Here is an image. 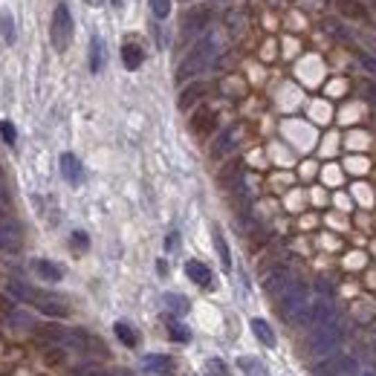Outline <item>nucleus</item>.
Instances as JSON below:
<instances>
[{
	"mask_svg": "<svg viewBox=\"0 0 376 376\" xmlns=\"http://www.w3.org/2000/svg\"><path fill=\"white\" fill-rule=\"evenodd\" d=\"M206 96H208V84H206V81H191V84H186L183 93H179L177 105H179V110H191L194 105H200Z\"/></svg>",
	"mask_w": 376,
	"mask_h": 376,
	"instance_id": "12",
	"label": "nucleus"
},
{
	"mask_svg": "<svg viewBox=\"0 0 376 376\" xmlns=\"http://www.w3.org/2000/svg\"><path fill=\"white\" fill-rule=\"evenodd\" d=\"M58 165H61V177L67 179V183H70L73 188L84 183V168H81V162H78V156H75V154H61Z\"/></svg>",
	"mask_w": 376,
	"mask_h": 376,
	"instance_id": "13",
	"label": "nucleus"
},
{
	"mask_svg": "<svg viewBox=\"0 0 376 376\" xmlns=\"http://www.w3.org/2000/svg\"><path fill=\"white\" fill-rule=\"evenodd\" d=\"M217 110H211V107H200V110H194V116H191V130L197 136H208V134H215L217 130Z\"/></svg>",
	"mask_w": 376,
	"mask_h": 376,
	"instance_id": "11",
	"label": "nucleus"
},
{
	"mask_svg": "<svg viewBox=\"0 0 376 376\" xmlns=\"http://www.w3.org/2000/svg\"><path fill=\"white\" fill-rule=\"evenodd\" d=\"M105 61H107V55H105V41H102L99 35H93V38H90V73L99 75V73L105 70Z\"/></svg>",
	"mask_w": 376,
	"mask_h": 376,
	"instance_id": "18",
	"label": "nucleus"
},
{
	"mask_svg": "<svg viewBox=\"0 0 376 376\" xmlns=\"http://www.w3.org/2000/svg\"><path fill=\"white\" fill-rule=\"evenodd\" d=\"M9 203H12V194H9V186H6L3 174H0V206H9Z\"/></svg>",
	"mask_w": 376,
	"mask_h": 376,
	"instance_id": "36",
	"label": "nucleus"
},
{
	"mask_svg": "<svg viewBox=\"0 0 376 376\" xmlns=\"http://www.w3.org/2000/svg\"><path fill=\"white\" fill-rule=\"evenodd\" d=\"M206 368H208L211 376H229V368L223 365V359H208Z\"/></svg>",
	"mask_w": 376,
	"mask_h": 376,
	"instance_id": "33",
	"label": "nucleus"
},
{
	"mask_svg": "<svg viewBox=\"0 0 376 376\" xmlns=\"http://www.w3.org/2000/svg\"><path fill=\"white\" fill-rule=\"evenodd\" d=\"M0 35H3L6 44H15V38H18V35H15V21H12L9 12L0 15Z\"/></svg>",
	"mask_w": 376,
	"mask_h": 376,
	"instance_id": "30",
	"label": "nucleus"
},
{
	"mask_svg": "<svg viewBox=\"0 0 376 376\" xmlns=\"http://www.w3.org/2000/svg\"><path fill=\"white\" fill-rule=\"evenodd\" d=\"M177 243H179V235H177V232H171V235L165 238V249H168V252H174V249H177Z\"/></svg>",
	"mask_w": 376,
	"mask_h": 376,
	"instance_id": "38",
	"label": "nucleus"
},
{
	"mask_svg": "<svg viewBox=\"0 0 376 376\" xmlns=\"http://www.w3.org/2000/svg\"><path fill=\"white\" fill-rule=\"evenodd\" d=\"M145 368H148L151 373H162V376H168V373L174 370V362H171V356L148 353V356H145Z\"/></svg>",
	"mask_w": 376,
	"mask_h": 376,
	"instance_id": "23",
	"label": "nucleus"
},
{
	"mask_svg": "<svg viewBox=\"0 0 376 376\" xmlns=\"http://www.w3.org/2000/svg\"><path fill=\"white\" fill-rule=\"evenodd\" d=\"M220 186L223 188H232V186H238L240 183V179H247V177H243V162L240 159H232V162H229V165L220 171Z\"/></svg>",
	"mask_w": 376,
	"mask_h": 376,
	"instance_id": "21",
	"label": "nucleus"
},
{
	"mask_svg": "<svg viewBox=\"0 0 376 376\" xmlns=\"http://www.w3.org/2000/svg\"><path fill=\"white\" fill-rule=\"evenodd\" d=\"M50 41H53V46L58 53H64L70 46V41H73V12H70V6L61 3L55 6V12H53V24H50Z\"/></svg>",
	"mask_w": 376,
	"mask_h": 376,
	"instance_id": "5",
	"label": "nucleus"
},
{
	"mask_svg": "<svg viewBox=\"0 0 376 376\" xmlns=\"http://www.w3.org/2000/svg\"><path fill=\"white\" fill-rule=\"evenodd\" d=\"M70 243H73L75 252H84L90 247V238H87V232H78V229H75V232L70 235Z\"/></svg>",
	"mask_w": 376,
	"mask_h": 376,
	"instance_id": "32",
	"label": "nucleus"
},
{
	"mask_svg": "<svg viewBox=\"0 0 376 376\" xmlns=\"http://www.w3.org/2000/svg\"><path fill=\"white\" fill-rule=\"evenodd\" d=\"M151 12L156 21H165L171 15V0H151Z\"/></svg>",
	"mask_w": 376,
	"mask_h": 376,
	"instance_id": "31",
	"label": "nucleus"
},
{
	"mask_svg": "<svg viewBox=\"0 0 376 376\" xmlns=\"http://www.w3.org/2000/svg\"><path fill=\"white\" fill-rule=\"evenodd\" d=\"M186 275L197 287H211V269L203 264V260H188V264H186Z\"/></svg>",
	"mask_w": 376,
	"mask_h": 376,
	"instance_id": "20",
	"label": "nucleus"
},
{
	"mask_svg": "<svg viewBox=\"0 0 376 376\" xmlns=\"http://www.w3.org/2000/svg\"><path fill=\"white\" fill-rule=\"evenodd\" d=\"M296 281V275H292V269L289 267H272L267 275H264V289L269 292V296H281V292Z\"/></svg>",
	"mask_w": 376,
	"mask_h": 376,
	"instance_id": "10",
	"label": "nucleus"
},
{
	"mask_svg": "<svg viewBox=\"0 0 376 376\" xmlns=\"http://www.w3.org/2000/svg\"><path fill=\"white\" fill-rule=\"evenodd\" d=\"M0 136H3L9 145H15V139H18V134H15V125L12 122H0Z\"/></svg>",
	"mask_w": 376,
	"mask_h": 376,
	"instance_id": "34",
	"label": "nucleus"
},
{
	"mask_svg": "<svg viewBox=\"0 0 376 376\" xmlns=\"http://www.w3.org/2000/svg\"><path fill=\"white\" fill-rule=\"evenodd\" d=\"M6 289H9L18 301L32 304V307H35L38 313H44L46 319H67V316H70V304L64 301L61 296H55V292H44V289L29 287V284H24V281H21V278H9Z\"/></svg>",
	"mask_w": 376,
	"mask_h": 376,
	"instance_id": "1",
	"label": "nucleus"
},
{
	"mask_svg": "<svg viewBox=\"0 0 376 376\" xmlns=\"http://www.w3.org/2000/svg\"><path fill=\"white\" fill-rule=\"evenodd\" d=\"M321 29H324L333 41H341V44H350V41H353L350 29H348L345 24H341L339 18H324V21H321Z\"/></svg>",
	"mask_w": 376,
	"mask_h": 376,
	"instance_id": "19",
	"label": "nucleus"
},
{
	"mask_svg": "<svg viewBox=\"0 0 376 376\" xmlns=\"http://www.w3.org/2000/svg\"><path fill=\"white\" fill-rule=\"evenodd\" d=\"M278 298H281V316H284V321H289V324H307V319H310V292H307L304 281H292Z\"/></svg>",
	"mask_w": 376,
	"mask_h": 376,
	"instance_id": "3",
	"label": "nucleus"
},
{
	"mask_svg": "<svg viewBox=\"0 0 376 376\" xmlns=\"http://www.w3.org/2000/svg\"><path fill=\"white\" fill-rule=\"evenodd\" d=\"M365 93H368V99L376 105V81H368V84H365Z\"/></svg>",
	"mask_w": 376,
	"mask_h": 376,
	"instance_id": "39",
	"label": "nucleus"
},
{
	"mask_svg": "<svg viewBox=\"0 0 376 376\" xmlns=\"http://www.w3.org/2000/svg\"><path fill=\"white\" fill-rule=\"evenodd\" d=\"M238 365L247 376H267V368L260 365V359H255V356H240Z\"/></svg>",
	"mask_w": 376,
	"mask_h": 376,
	"instance_id": "29",
	"label": "nucleus"
},
{
	"mask_svg": "<svg viewBox=\"0 0 376 376\" xmlns=\"http://www.w3.org/2000/svg\"><path fill=\"white\" fill-rule=\"evenodd\" d=\"M73 376H136V373L127 370V368H102V365L84 362V365L73 368Z\"/></svg>",
	"mask_w": 376,
	"mask_h": 376,
	"instance_id": "14",
	"label": "nucleus"
},
{
	"mask_svg": "<svg viewBox=\"0 0 376 376\" xmlns=\"http://www.w3.org/2000/svg\"><path fill=\"white\" fill-rule=\"evenodd\" d=\"M240 136H243V125H229L226 130H220L217 139L211 142V159H223V156H229V154L238 148Z\"/></svg>",
	"mask_w": 376,
	"mask_h": 376,
	"instance_id": "7",
	"label": "nucleus"
},
{
	"mask_svg": "<svg viewBox=\"0 0 376 376\" xmlns=\"http://www.w3.org/2000/svg\"><path fill=\"white\" fill-rule=\"evenodd\" d=\"M368 41H370V44H373V46H376V35H370V38H368Z\"/></svg>",
	"mask_w": 376,
	"mask_h": 376,
	"instance_id": "41",
	"label": "nucleus"
},
{
	"mask_svg": "<svg viewBox=\"0 0 376 376\" xmlns=\"http://www.w3.org/2000/svg\"><path fill=\"white\" fill-rule=\"evenodd\" d=\"M341 336L345 333H341L339 319L324 324V327H313V336H310V341H307L310 356H330L341 345Z\"/></svg>",
	"mask_w": 376,
	"mask_h": 376,
	"instance_id": "4",
	"label": "nucleus"
},
{
	"mask_svg": "<svg viewBox=\"0 0 376 376\" xmlns=\"http://www.w3.org/2000/svg\"><path fill=\"white\" fill-rule=\"evenodd\" d=\"M336 321V304H333V296H319L313 304H310V319L307 324L310 327H324Z\"/></svg>",
	"mask_w": 376,
	"mask_h": 376,
	"instance_id": "9",
	"label": "nucleus"
},
{
	"mask_svg": "<svg viewBox=\"0 0 376 376\" xmlns=\"http://www.w3.org/2000/svg\"><path fill=\"white\" fill-rule=\"evenodd\" d=\"M0 249H6V252L21 249V229L9 220H0Z\"/></svg>",
	"mask_w": 376,
	"mask_h": 376,
	"instance_id": "15",
	"label": "nucleus"
},
{
	"mask_svg": "<svg viewBox=\"0 0 376 376\" xmlns=\"http://www.w3.org/2000/svg\"><path fill=\"white\" fill-rule=\"evenodd\" d=\"M165 327H168V336H171V341H177V345H188L191 341V330L183 324V321H177L174 316H168L165 319Z\"/></svg>",
	"mask_w": 376,
	"mask_h": 376,
	"instance_id": "24",
	"label": "nucleus"
},
{
	"mask_svg": "<svg viewBox=\"0 0 376 376\" xmlns=\"http://www.w3.org/2000/svg\"><path fill=\"white\" fill-rule=\"evenodd\" d=\"M46 362H50V365L64 362V350H50V353H46Z\"/></svg>",
	"mask_w": 376,
	"mask_h": 376,
	"instance_id": "37",
	"label": "nucleus"
},
{
	"mask_svg": "<svg viewBox=\"0 0 376 376\" xmlns=\"http://www.w3.org/2000/svg\"><path fill=\"white\" fill-rule=\"evenodd\" d=\"M142 61H145V50H142V46L136 41H125L122 44V64H125V70H139Z\"/></svg>",
	"mask_w": 376,
	"mask_h": 376,
	"instance_id": "16",
	"label": "nucleus"
},
{
	"mask_svg": "<svg viewBox=\"0 0 376 376\" xmlns=\"http://www.w3.org/2000/svg\"><path fill=\"white\" fill-rule=\"evenodd\" d=\"M113 333H116V339L122 341L125 348H136L139 345V333L127 321H116V324H113Z\"/></svg>",
	"mask_w": 376,
	"mask_h": 376,
	"instance_id": "25",
	"label": "nucleus"
},
{
	"mask_svg": "<svg viewBox=\"0 0 376 376\" xmlns=\"http://www.w3.org/2000/svg\"><path fill=\"white\" fill-rule=\"evenodd\" d=\"M350 373H356V362L345 353L327 356L313 368V376H350Z\"/></svg>",
	"mask_w": 376,
	"mask_h": 376,
	"instance_id": "6",
	"label": "nucleus"
},
{
	"mask_svg": "<svg viewBox=\"0 0 376 376\" xmlns=\"http://www.w3.org/2000/svg\"><path fill=\"white\" fill-rule=\"evenodd\" d=\"M211 24V9L208 6H194L183 15V24H179V29H183V35L194 38V35H203V32L208 29Z\"/></svg>",
	"mask_w": 376,
	"mask_h": 376,
	"instance_id": "8",
	"label": "nucleus"
},
{
	"mask_svg": "<svg viewBox=\"0 0 376 376\" xmlns=\"http://www.w3.org/2000/svg\"><path fill=\"white\" fill-rule=\"evenodd\" d=\"M162 301H165V307L171 310L174 316H186L188 313V298H183V296H177V292H165V296H162Z\"/></svg>",
	"mask_w": 376,
	"mask_h": 376,
	"instance_id": "28",
	"label": "nucleus"
},
{
	"mask_svg": "<svg viewBox=\"0 0 376 376\" xmlns=\"http://www.w3.org/2000/svg\"><path fill=\"white\" fill-rule=\"evenodd\" d=\"M87 3H90V6H102V3H105V0H87Z\"/></svg>",
	"mask_w": 376,
	"mask_h": 376,
	"instance_id": "40",
	"label": "nucleus"
},
{
	"mask_svg": "<svg viewBox=\"0 0 376 376\" xmlns=\"http://www.w3.org/2000/svg\"><path fill=\"white\" fill-rule=\"evenodd\" d=\"M336 6L339 12L345 15V18H353V21H365L368 18V9L362 0H336Z\"/></svg>",
	"mask_w": 376,
	"mask_h": 376,
	"instance_id": "22",
	"label": "nucleus"
},
{
	"mask_svg": "<svg viewBox=\"0 0 376 376\" xmlns=\"http://www.w3.org/2000/svg\"><path fill=\"white\" fill-rule=\"evenodd\" d=\"M359 64L368 70V73H373L376 75V58L373 55H368V53H359Z\"/></svg>",
	"mask_w": 376,
	"mask_h": 376,
	"instance_id": "35",
	"label": "nucleus"
},
{
	"mask_svg": "<svg viewBox=\"0 0 376 376\" xmlns=\"http://www.w3.org/2000/svg\"><path fill=\"white\" fill-rule=\"evenodd\" d=\"M252 333L258 336L260 345H267V348H275V330L264 321V319H252Z\"/></svg>",
	"mask_w": 376,
	"mask_h": 376,
	"instance_id": "26",
	"label": "nucleus"
},
{
	"mask_svg": "<svg viewBox=\"0 0 376 376\" xmlns=\"http://www.w3.org/2000/svg\"><path fill=\"white\" fill-rule=\"evenodd\" d=\"M217 58V41L211 35H203L197 44L188 50V55L183 58V64L177 67V81H191L200 73H206Z\"/></svg>",
	"mask_w": 376,
	"mask_h": 376,
	"instance_id": "2",
	"label": "nucleus"
},
{
	"mask_svg": "<svg viewBox=\"0 0 376 376\" xmlns=\"http://www.w3.org/2000/svg\"><path fill=\"white\" fill-rule=\"evenodd\" d=\"M211 238H215V249L220 255V264L229 272V269H232V252H229V243H226V238H223V232H220L217 226H215V232H211Z\"/></svg>",
	"mask_w": 376,
	"mask_h": 376,
	"instance_id": "27",
	"label": "nucleus"
},
{
	"mask_svg": "<svg viewBox=\"0 0 376 376\" xmlns=\"http://www.w3.org/2000/svg\"><path fill=\"white\" fill-rule=\"evenodd\" d=\"M32 269H35L44 281H50V284H58L61 278H64V269L58 264H53V260H46V258H35V260H32Z\"/></svg>",
	"mask_w": 376,
	"mask_h": 376,
	"instance_id": "17",
	"label": "nucleus"
}]
</instances>
